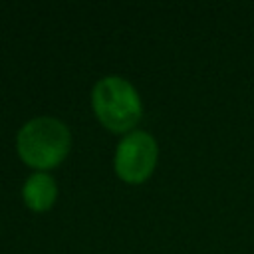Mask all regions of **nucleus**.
I'll list each match as a JSON object with an SVG mask.
<instances>
[{"label":"nucleus","instance_id":"1","mask_svg":"<svg viewBox=\"0 0 254 254\" xmlns=\"http://www.w3.org/2000/svg\"><path fill=\"white\" fill-rule=\"evenodd\" d=\"M71 149L67 125L56 117H34L22 125L16 137V151L24 165L46 173L64 163Z\"/></svg>","mask_w":254,"mask_h":254},{"label":"nucleus","instance_id":"3","mask_svg":"<svg viewBox=\"0 0 254 254\" xmlns=\"http://www.w3.org/2000/svg\"><path fill=\"white\" fill-rule=\"evenodd\" d=\"M157 159L159 147L155 137L147 131H131L119 141L115 149L113 169L123 183L141 185L153 175Z\"/></svg>","mask_w":254,"mask_h":254},{"label":"nucleus","instance_id":"4","mask_svg":"<svg viewBox=\"0 0 254 254\" xmlns=\"http://www.w3.org/2000/svg\"><path fill=\"white\" fill-rule=\"evenodd\" d=\"M22 198L26 206L34 212H46L54 206L58 198V183L52 175L48 173H32L24 187H22Z\"/></svg>","mask_w":254,"mask_h":254},{"label":"nucleus","instance_id":"2","mask_svg":"<svg viewBox=\"0 0 254 254\" xmlns=\"http://www.w3.org/2000/svg\"><path fill=\"white\" fill-rule=\"evenodd\" d=\"M91 107L99 123L111 133H131L143 117V103L135 85L119 75H105L93 85Z\"/></svg>","mask_w":254,"mask_h":254}]
</instances>
